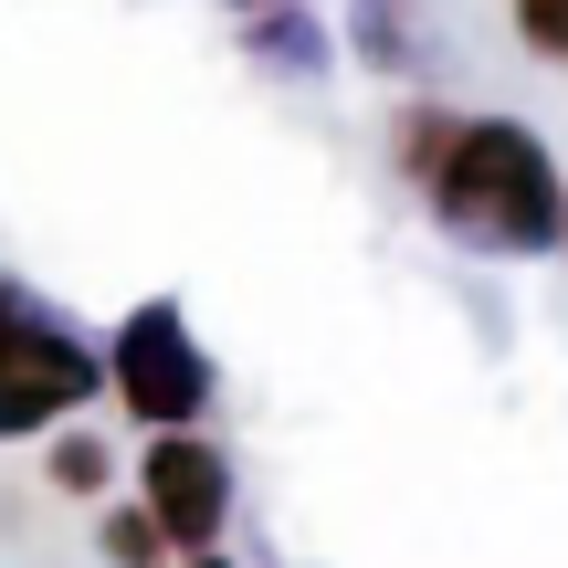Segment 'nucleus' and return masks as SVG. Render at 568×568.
Returning a JSON list of instances; mask_svg holds the SVG:
<instances>
[{"label": "nucleus", "mask_w": 568, "mask_h": 568, "mask_svg": "<svg viewBox=\"0 0 568 568\" xmlns=\"http://www.w3.org/2000/svg\"><path fill=\"white\" fill-rule=\"evenodd\" d=\"M422 211L432 232H453L464 253H495V264L568 253V169L527 116H464L422 180Z\"/></svg>", "instance_id": "1"}, {"label": "nucleus", "mask_w": 568, "mask_h": 568, "mask_svg": "<svg viewBox=\"0 0 568 568\" xmlns=\"http://www.w3.org/2000/svg\"><path fill=\"white\" fill-rule=\"evenodd\" d=\"M211 389H222V368H211L201 326H190L180 295H148L116 316V337H105V400L148 432H211Z\"/></svg>", "instance_id": "2"}, {"label": "nucleus", "mask_w": 568, "mask_h": 568, "mask_svg": "<svg viewBox=\"0 0 568 568\" xmlns=\"http://www.w3.org/2000/svg\"><path fill=\"white\" fill-rule=\"evenodd\" d=\"M95 400H105V347H84L21 284H0V443H53Z\"/></svg>", "instance_id": "3"}, {"label": "nucleus", "mask_w": 568, "mask_h": 568, "mask_svg": "<svg viewBox=\"0 0 568 568\" xmlns=\"http://www.w3.org/2000/svg\"><path fill=\"white\" fill-rule=\"evenodd\" d=\"M126 474H138V506L148 527L169 537V558H211L232 537V516H243V474H232V453L211 443V432H148L138 453H126Z\"/></svg>", "instance_id": "4"}, {"label": "nucleus", "mask_w": 568, "mask_h": 568, "mask_svg": "<svg viewBox=\"0 0 568 568\" xmlns=\"http://www.w3.org/2000/svg\"><path fill=\"white\" fill-rule=\"evenodd\" d=\"M42 485L74 495V506H116V443L84 432V422H63L53 443H42Z\"/></svg>", "instance_id": "5"}, {"label": "nucleus", "mask_w": 568, "mask_h": 568, "mask_svg": "<svg viewBox=\"0 0 568 568\" xmlns=\"http://www.w3.org/2000/svg\"><path fill=\"white\" fill-rule=\"evenodd\" d=\"M95 558H105V568H180V558H169V537L148 527V506H138V495L95 516Z\"/></svg>", "instance_id": "6"}, {"label": "nucleus", "mask_w": 568, "mask_h": 568, "mask_svg": "<svg viewBox=\"0 0 568 568\" xmlns=\"http://www.w3.org/2000/svg\"><path fill=\"white\" fill-rule=\"evenodd\" d=\"M506 21L537 63H568V0H506Z\"/></svg>", "instance_id": "7"}, {"label": "nucleus", "mask_w": 568, "mask_h": 568, "mask_svg": "<svg viewBox=\"0 0 568 568\" xmlns=\"http://www.w3.org/2000/svg\"><path fill=\"white\" fill-rule=\"evenodd\" d=\"M180 568H243V558H232V548H211V558H180Z\"/></svg>", "instance_id": "8"}, {"label": "nucleus", "mask_w": 568, "mask_h": 568, "mask_svg": "<svg viewBox=\"0 0 568 568\" xmlns=\"http://www.w3.org/2000/svg\"><path fill=\"white\" fill-rule=\"evenodd\" d=\"M232 11H253V21H264V11H295V0H232Z\"/></svg>", "instance_id": "9"}]
</instances>
